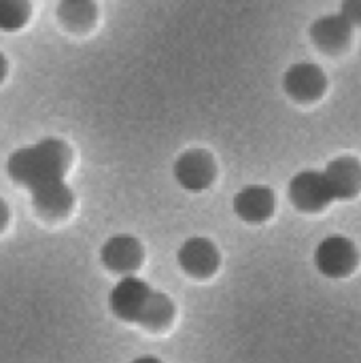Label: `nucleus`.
<instances>
[{
  "mask_svg": "<svg viewBox=\"0 0 361 363\" xmlns=\"http://www.w3.org/2000/svg\"><path fill=\"white\" fill-rule=\"evenodd\" d=\"M109 308L117 319L143 325L151 332L168 328L177 313L174 302L164 291L153 289L134 274L117 281L109 294Z\"/></svg>",
  "mask_w": 361,
  "mask_h": 363,
  "instance_id": "obj_1",
  "label": "nucleus"
},
{
  "mask_svg": "<svg viewBox=\"0 0 361 363\" xmlns=\"http://www.w3.org/2000/svg\"><path fill=\"white\" fill-rule=\"evenodd\" d=\"M70 162L72 151L64 140L45 138L32 147L17 149L6 162V172L17 185H23L32 191L45 183L64 179Z\"/></svg>",
  "mask_w": 361,
  "mask_h": 363,
  "instance_id": "obj_2",
  "label": "nucleus"
},
{
  "mask_svg": "<svg viewBox=\"0 0 361 363\" xmlns=\"http://www.w3.org/2000/svg\"><path fill=\"white\" fill-rule=\"evenodd\" d=\"M360 264L357 247L351 238L334 234L323 238L315 249V266L328 279H345Z\"/></svg>",
  "mask_w": 361,
  "mask_h": 363,
  "instance_id": "obj_3",
  "label": "nucleus"
},
{
  "mask_svg": "<svg viewBox=\"0 0 361 363\" xmlns=\"http://www.w3.org/2000/svg\"><path fill=\"white\" fill-rule=\"evenodd\" d=\"M287 196L289 202L302 213H321L332 202H336L328 187L323 170H302L294 174L287 185Z\"/></svg>",
  "mask_w": 361,
  "mask_h": 363,
  "instance_id": "obj_4",
  "label": "nucleus"
},
{
  "mask_svg": "<svg viewBox=\"0 0 361 363\" xmlns=\"http://www.w3.org/2000/svg\"><path fill=\"white\" fill-rule=\"evenodd\" d=\"M172 174L179 187H183L185 191H204L215 183L217 164L211 151L189 149L174 160Z\"/></svg>",
  "mask_w": 361,
  "mask_h": 363,
  "instance_id": "obj_5",
  "label": "nucleus"
},
{
  "mask_svg": "<svg viewBox=\"0 0 361 363\" xmlns=\"http://www.w3.org/2000/svg\"><path fill=\"white\" fill-rule=\"evenodd\" d=\"M328 89V77L321 66L311 62L294 64L283 74V91L298 104H313L321 100Z\"/></svg>",
  "mask_w": 361,
  "mask_h": 363,
  "instance_id": "obj_6",
  "label": "nucleus"
},
{
  "mask_svg": "<svg viewBox=\"0 0 361 363\" xmlns=\"http://www.w3.org/2000/svg\"><path fill=\"white\" fill-rule=\"evenodd\" d=\"M219 249L204 236L187 238L177 251L179 268L191 279H211L219 270Z\"/></svg>",
  "mask_w": 361,
  "mask_h": 363,
  "instance_id": "obj_7",
  "label": "nucleus"
},
{
  "mask_svg": "<svg viewBox=\"0 0 361 363\" xmlns=\"http://www.w3.org/2000/svg\"><path fill=\"white\" fill-rule=\"evenodd\" d=\"M309 36L321 53L338 55L349 49L353 40V26L340 13H330V15L317 17L311 23Z\"/></svg>",
  "mask_w": 361,
  "mask_h": 363,
  "instance_id": "obj_8",
  "label": "nucleus"
},
{
  "mask_svg": "<svg viewBox=\"0 0 361 363\" xmlns=\"http://www.w3.org/2000/svg\"><path fill=\"white\" fill-rule=\"evenodd\" d=\"M143 259H145V249L140 240L130 234L111 236L100 249L102 266L121 277H130L134 270H138Z\"/></svg>",
  "mask_w": 361,
  "mask_h": 363,
  "instance_id": "obj_9",
  "label": "nucleus"
},
{
  "mask_svg": "<svg viewBox=\"0 0 361 363\" xmlns=\"http://www.w3.org/2000/svg\"><path fill=\"white\" fill-rule=\"evenodd\" d=\"M232 208L247 223H264L274 215L277 196L266 185H247L234 196Z\"/></svg>",
  "mask_w": 361,
  "mask_h": 363,
  "instance_id": "obj_10",
  "label": "nucleus"
},
{
  "mask_svg": "<svg viewBox=\"0 0 361 363\" xmlns=\"http://www.w3.org/2000/svg\"><path fill=\"white\" fill-rule=\"evenodd\" d=\"M323 177L334 200H353L361 194V162L357 157L343 155L332 160L326 166Z\"/></svg>",
  "mask_w": 361,
  "mask_h": 363,
  "instance_id": "obj_11",
  "label": "nucleus"
},
{
  "mask_svg": "<svg viewBox=\"0 0 361 363\" xmlns=\"http://www.w3.org/2000/svg\"><path fill=\"white\" fill-rule=\"evenodd\" d=\"M72 204H74V194L64 183V179L51 181V183H45V185L32 189V206L45 219L66 217L72 211Z\"/></svg>",
  "mask_w": 361,
  "mask_h": 363,
  "instance_id": "obj_12",
  "label": "nucleus"
},
{
  "mask_svg": "<svg viewBox=\"0 0 361 363\" xmlns=\"http://www.w3.org/2000/svg\"><path fill=\"white\" fill-rule=\"evenodd\" d=\"M57 19L66 30L74 34H83L96 23L98 6L94 0H60Z\"/></svg>",
  "mask_w": 361,
  "mask_h": 363,
  "instance_id": "obj_13",
  "label": "nucleus"
},
{
  "mask_svg": "<svg viewBox=\"0 0 361 363\" xmlns=\"http://www.w3.org/2000/svg\"><path fill=\"white\" fill-rule=\"evenodd\" d=\"M32 15L30 0H0V30L15 32L28 23Z\"/></svg>",
  "mask_w": 361,
  "mask_h": 363,
  "instance_id": "obj_14",
  "label": "nucleus"
},
{
  "mask_svg": "<svg viewBox=\"0 0 361 363\" xmlns=\"http://www.w3.org/2000/svg\"><path fill=\"white\" fill-rule=\"evenodd\" d=\"M353 28H361V0H343L340 2V11H338Z\"/></svg>",
  "mask_w": 361,
  "mask_h": 363,
  "instance_id": "obj_15",
  "label": "nucleus"
},
{
  "mask_svg": "<svg viewBox=\"0 0 361 363\" xmlns=\"http://www.w3.org/2000/svg\"><path fill=\"white\" fill-rule=\"evenodd\" d=\"M6 221H9V206H6V202L0 198V232L4 230Z\"/></svg>",
  "mask_w": 361,
  "mask_h": 363,
  "instance_id": "obj_16",
  "label": "nucleus"
},
{
  "mask_svg": "<svg viewBox=\"0 0 361 363\" xmlns=\"http://www.w3.org/2000/svg\"><path fill=\"white\" fill-rule=\"evenodd\" d=\"M130 363H164L162 359H157V357H153V355H143V357H136L134 362Z\"/></svg>",
  "mask_w": 361,
  "mask_h": 363,
  "instance_id": "obj_17",
  "label": "nucleus"
},
{
  "mask_svg": "<svg viewBox=\"0 0 361 363\" xmlns=\"http://www.w3.org/2000/svg\"><path fill=\"white\" fill-rule=\"evenodd\" d=\"M4 77H6V57L0 53V83L4 81Z\"/></svg>",
  "mask_w": 361,
  "mask_h": 363,
  "instance_id": "obj_18",
  "label": "nucleus"
}]
</instances>
